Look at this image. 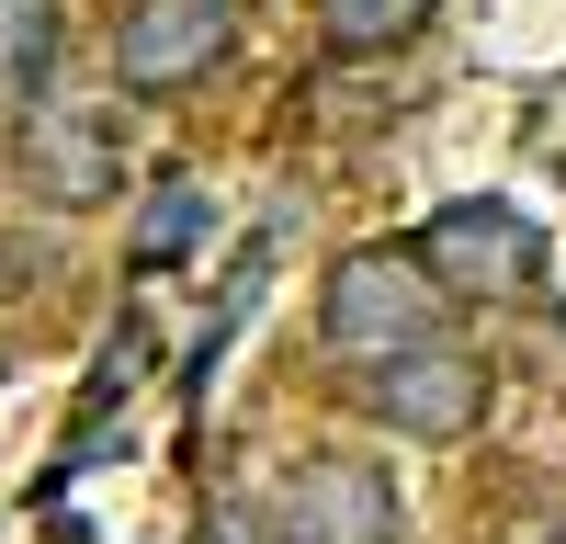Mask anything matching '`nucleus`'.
Returning a JSON list of instances; mask_svg holds the SVG:
<instances>
[{
    "instance_id": "f257e3e1",
    "label": "nucleus",
    "mask_w": 566,
    "mask_h": 544,
    "mask_svg": "<svg viewBox=\"0 0 566 544\" xmlns=\"http://www.w3.org/2000/svg\"><path fill=\"white\" fill-rule=\"evenodd\" d=\"M317 329H328V352H352V363H386V352L442 341L431 261H419V250H340L328 284H317Z\"/></svg>"
},
{
    "instance_id": "f03ea898",
    "label": "nucleus",
    "mask_w": 566,
    "mask_h": 544,
    "mask_svg": "<svg viewBox=\"0 0 566 544\" xmlns=\"http://www.w3.org/2000/svg\"><path fill=\"white\" fill-rule=\"evenodd\" d=\"M419 261H431V284L464 295V306H522L544 284V227L522 205L476 193V205H442L431 227H419Z\"/></svg>"
},
{
    "instance_id": "7ed1b4c3",
    "label": "nucleus",
    "mask_w": 566,
    "mask_h": 544,
    "mask_svg": "<svg viewBox=\"0 0 566 544\" xmlns=\"http://www.w3.org/2000/svg\"><path fill=\"white\" fill-rule=\"evenodd\" d=\"M386 431L408 442H464L488 420V363L464 352V341H419V352H386V363H363V386H352Z\"/></svg>"
},
{
    "instance_id": "20e7f679",
    "label": "nucleus",
    "mask_w": 566,
    "mask_h": 544,
    "mask_svg": "<svg viewBox=\"0 0 566 544\" xmlns=\"http://www.w3.org/2000/svg\"><path fill=\"white\" fill-rule=\"evenodd\" d=\"M272 533L283 544H397V477L363 465V453H295V477L272 499Z\"/></svg>"
},
{
    "instance_id": "39448f33",
    "label": "nucleus",
    "mask_w": 566,
    "mask_h": 544,
    "mask_svg": "<svg viewBox=\"0 0 566 544\" xmlns=\"http://www.w3.org/2000/svg\"><path fill=\"white\" fill-rule=\"evenodd\" d=\"M239 45V0H136L114 23V80L125 91H193Z\"/></svg>"
},
{
    "instance_id": "423d86ee",
    "label": "nucleus",
    "mask_w": 566,
    "mask_h": 544,
    "mask_svg": "<svg viewBox=\"0 0 566 544\" xmlns=\"http://www.w3.org/2000/svg\"><path fill=\"white\" fill-rule=\"evenodd\" d=\"M23 193L45 205H114L125 193V148H114V114H91V103H34L23 114Z\"/></svg>"
},
{
    "instance_id": "0eeeda50",
    "label": "nucleus",
    "mask_w": 566,
    "mask_h": 544,
    "mask_svg": "<svg viewBox=\"0 0 566 544\" xmlns=\"http://www.w3.org/2000/svg\"><path fill=\"white\" fill-rule=\"evenodd\" d=\"M57 0H0V114L45 103V69H57Z\"/></svg>"
},
{
    "instance_id": "6e6552de",
    "label": "nucleus",
    "mask_w": 566,
    "mask_h": 544,
    "mask_svg": "<svg viewBox=\"0 0 566 544\" xmlns=\"http://www.w3.org/2000/svg\"><path fill=\"white\" fill-rule=\"evenodd\" d=\"M431 12H442V0H317V34L340 45V57H397Z\"/></svg>"
},
{
    "instance_id": "1a4fd4ad",
    "label": "nucleus",
    "mask_w": 566,
    "mask_h": 544,
    "mask_svg": "<svg viewBox=\"0 0 566 544\" xmlns=\"http://www.w3.org/2000/svg\"><path fill=\"white\" fill-rule=\"evenodd\" d=\"M205 216H216V205H205V181H159V205L136 216V261H181V250L205 239Z\"/></svg>"
},
{
    "instance_id": "9d476101",
    "label": "nucleus",
    "mask_w": 566,
    "mask_h": 544,
    "mask_svg": "<svg viewBox=\"0 0 566 544\" xmlns=\"http://www.w3.org/2000/svg\"><path fill=\"white\" fill-rule=\"evenodd\" d=\"M205 544H261V522L239 511V499H227V511H205ZM272 544H283V533H272Z\"/></svg>"
}]
</instances>
